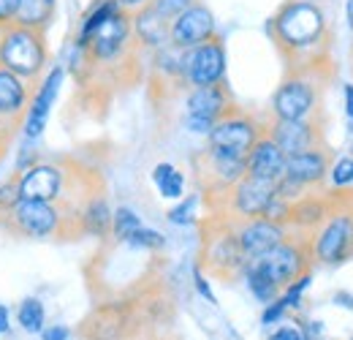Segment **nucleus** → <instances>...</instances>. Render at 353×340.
<instances>
[{
    "instance_id": "obj_15",
    "label": "nucleus",
    "mask_w": 353,
    "mask_h": 340,
    "mask_svg": "<svg viewBox=\"0 0 353 340\" xmlns=\"http://www.w3.org/2000/svg\"><path fill=\"white\" fill-rule=\"evenodd\" d=\"M274 188H277V182L245 174L231 191H225V210L236 220L261 218L266 213V207L272 205V199H274Z\"/></svg>"
},
{
    "instance_id": "obj_14",
    "label": "nucleus",
    "mask_w": 353,
    "mask_h": 340,
    "mask_svg": "<svg viewBox=\"0 0 353 340\" xmlns=\"http://www.w3.org/2000/svg\"><path fill=\"white\" fill-rule=\"evenodd\" d=\"M204 264L223 278H231V275L245 270L248 258L239 248V237H236L234 223H218L212 229V234L204 240Z\"/></svg>"
},
{
    "instance_id": "obj_2",
    "label": "nucleus",
    "mask_w": 353,
    "mask_h": 340,
    "mask_svg": "<svg viewBox=\"0 0 353 340\" xmlns=\"http://www.w3.org/2000/svg\"><path fill=\"white\" fill-rule=\"evenodd\" d=\"M0 229L19 240H65L74 232L82 234L79 215L63 210L57 202L19 199L8 213L0 215Z\"/></svg>"
},
{
    "instance_id": "obj_21",
    "label": "nucleus",
    "mask_w": 353,
    "mask_h": 340,
    "mask_svg": "<svg viewBox=\"0 0 353 340\" xmlns=\"http://www.w3.org/2000/svg\"><path fill=\"white\" fill-rule=\"evenodd\" d=\"M36 85H30L28 79L17 77L14 71L3 68L0 66V115L11 123H19L25 120V112L30 106V95H33Z\"/></svg>"
},
{
    "instance_id": "obj_37",
    "label": "nucleus",
    "mask_w": 353,
    "mask_h": 340,
    "mask_svg": "<svg viewBox=\"0 0 353 340\" xmlns=\"http://www.w3.org/2000/svg\"><path fill=\"white\" fill-rule=\"evenodd\" d=\"M285 305L280 302V299H272V302H266V310L261 313V321L264 324H274V321H280L283 316H285Z\"/></svg>"
},
{
    "instance_id": "obj_32",
    "label": "nucleus",
    "mask_w": 353,
    "mask_h": 340,
    "mask_svg": "<svg viewBox=\"0 0 353 340\" xmlns=\"http://www.w3.org/2000/svg\"><path fill=\"white\" fill-rule=\"evenodd\" d=\"M19 199H22V193H19V174L14 171L11 177L0 180V215L8 213Z\"/></svg>"
},
{
    "instance_id": "obj_26",
    "label": "nucleus",
    "mask_w": 353,
    "mask_h": 340,
    "mask_svg": "<svg viewBox=\"0 0 353 340\" xmlns=\"http://www.w3.org/2000/svg\"><path fill=\"white\" fill-rule=\"evenodd\" d=\"M54 17H57V0H19V11L14 22L46 33Z\"/></svg>"
},
{
    "instance_id": "obj_44",
    "label": "nucleus",
    "mask_w": 353,
    "mask_h": 340,
    "mask_svg": "<svg viewBox=\"0 0 353 340\" xmlns=\"http://www.w3.org/2000/svg\"><path fill=\"white\" fill-rule=\"evenodd\" d=\"M8 327H11V319H8V310L0 305V335H6L8 332Z\"/></svg>"
},
{
    "instance_id": "obj_5",
    "label": "nucleus",
    "mask_w": 353,
    "mask_h": 340,
    "mask_svg": "<svg viewBox=\"0 0 353 340\" xmlns=\"http://www.w3.org/2000/svg\"><path fill=\"white\" fill-rule=\"evenodd\" d=\"M131 11H114L88 41V68H109L120 63L133 46Z\"/></svg>"
},
{
    "instance_id": "obj_27",
    "label": "nucleus",
    "mask_w": 353,
    "mask_h": 340,
    "mask_svg": "<svg viewBox=\"0 0 353 340\" xmlns=\"http://www.w3.org/2000/svg\"><path fill=\"white\" fill-rule=\"evenodd\" d=\"M114 11H120V3H117V0H92V6L85 11V17H82V22H79V28H77L74 46L88 49V41L92 39V33H95Z\"/></svg>"
},
{
    "instance_id": "obj_42",
    "label": "nucleus",
    "mask_w": 353,
    "mask_h": 340,
    "mask_svg": "<svg viewBox=\"0 0 353 340\" xmlns=\"http://www.w3.org/2000/svg\"><path fill=\"white\" fill-rule=\"evenodd\" d=\"M117 3H120V8H123V11H139V8H144V6H150V3H152V0H117Z\"/></svg>"
},
{
    "instance_id": "obj_7",
    "label": "nucleus",
    "mask_w": 353,
    "mask_h": 340,
    "mask_svg": "<svg viewBox=\"0 0 353 340\" xmlns=\"http://www.w3.org/2000/svg\"><path fill=\"white\" fill-rule=\"evenodd\" d=\"M310 258H312V254H310V240H294L288 234L283 243H277L266 254L250 258L248 264L256 267V270H261L266 278L283 292L294 278H299L302 272H307Z\"/></svg>"
},
{
    "instance_id": "obj_29",
    "label": "nucleus",
    "mask_w": 353,
    "mask_h": 340,
    "mask_svg": "<svg viewBox=\"0 0 353 340\" xmlns=\"http://www.w3.org/2000/svg\"><path fill=\"white\" fill-rule=\"evenodd\" d=\"M17 321L25 332H41L46 327V310H44V302L36 297H28L19 302L17 308Z\"/></svg>"
},
{
    "instance_id": "obj_45",
    "label": "nucleus",
    "mask_w": 353,
    "mask_h": 340,
    "mask_svg": "<svg viewBox=\"0 0 353 340\" xmlns=\"http://www.w3.org/2000/svg\"><path fill=\"white\" fill-rule=\"evenodd\" d=\"M345 17H348V25H351V30H353V0L345 3Z\"/></svg>"
},
{
    "instance_id": "obj_13",
    "label": "nucleus",
    "mask_w": 353,
    "mask_h": 340,
    "mask_svg": "<svg viewBox=\"0 0 353 340\" xmlns=\"http://www.w3.org/2000/svg\"><path fill=\"white\" fill-rule=\"evenodd\" d=\"M63 79H65V66H49L46 74L39 79V85L30 95V106L25 112V120H22V131H25L28 142H33V139H39L44 133L49 115L54 109V101L60 95Z\"/></svg>"
},
{
    "instance_id": "obj_23",
    "label": "nucleus",
    "mask_w": 353,
    "mask_h": 340,
    "mask_svg": "<svg viewBox=\"0 0 353 340\" xmlns=\"http://www.w3.org/2000/svg\"><path fill=\"white\" fill-rule=\"evenodd\" d=\"M125 308L120 305H101L82 324V340H117L123 335Z\"/></svg>"
},
{
    "instance_id": "obj_41",
    "label": "nucleus",
    "mask_w": 353,
    "mask_h": 340,
    "mask_svg": "<svg viewBox=\"0 0 353 340\" xmlns=\"http://www.w3.org/2000/svg\"><path fill=\"white\" fill-rule=\"evenodd\" d=\"M269 340H305V335H302L296 327H280V330L272 332Z\"/></svg>"
},
{
    "instance_id": "obj_4",
    "label": "nucleus",
    "mask_w": 353,
    "mask_h": 340,
    "mask_svg": "<svg viewBox=\"0 0 353 340\" xmlns=\"http://www.w3.org/2000/svg\"><path fill=\"white\" fill-rule=\"evenodd\" d=\"M19 174V193L22 199H41L57 202L71 213H79L82 207L74 202L71 188L77 182V174L68 169V161H36L33 167L17 171Z\"/></svg>"
},
{
    "instance_id": "obj_30",
    "label": "nucleus",
    "mask_w": 353,
    "mask_h": 340,
    "mask_svg": "<svg viewBox=\"0 0 353 340\" xmlns=\"http://www.w3.org/2000/svg\"><path fill=\"white\" fill-rule=\"evenodd\" d=\"M136 229H141V218L131 207H120L112 213V234L117 243H128Z\"/></svg>"
},
{
    "instance_id": "obj_10",
    "label": "nucleus",
    "mask_w": 353,
    "mask_h": 340,
    "mask_svg": "<svg viewBox=\"0 0 353 340\" xmlns=\"http://www.w3.org/2000/svg\"><path fill=\"white\" fill-rule=\"evenodd\" d=\"M310 254L321 264H343L353 254V213H329L310 240Z\"/></svg>"
},
{
    "instance_id": "obj_12",
    "label": "nucleus",
    "mask_w": 353,
    "mask_h": 340,
    "mask_svg": "<svg viewBox=\"0 0 353 340\" xmlns=\"http://www.w3.org/2000/svg\"><path fill=\"white\" fill-rule=\"evenodd\" d=\"M215 36H218L215 14L207 3H199V0H193L185 11H179L169 22V44L176 49H193Z\"/></svg>"
},
{
    "instance_id": "obj_35",
    "label": "nucleus",
    "mask_w": 353,
    "mask_h": 340,
    "mask_svg": "<svg viewBox=\"0 0 353 340\" xmlns=\"http://www.w3.org/2000/svg\"><path fill=\"white\" fill-rule=\"evenodd\" d=\"M190 3H193V0H152L150 6H152L163 19H169V22H172L176 14H179V11H185Z\"/></svg>"
},
{
    "instance_id": "obj_36",
    "label": "nucleus",
    "mask_w": 353,
    "mask_h": 340,
    "mask_svg": "<svg viewBox=\"0 0 353 340\" xmlns=\"http://www.w3.org/2000/svg\"><path fill=\"white\" fill-rule=\"evenodd\" d=\"M19 123H11V120H6L3 115H0V158L8 153V144H11V139H14V133L19 131Z\"/></svg>"
},
{
    "instance_id": "obj_31",
    "label": "nucleus",
    "mask_w": 353,
    "mask_h": 340,
    "mask_svg": "<svg viewBox=\"0 0 353 340\" xmlns=\"http://www.w3.org/2000/svg\"><path fill=\"white\" fill-rule=\"evenodd\" d=\"M128 245H133V248H141V251H161V248L166 245V237H163L161 232H155V229L141 226V229H136V232L131 234Z\"/></svg>"
},
{
    "instance_id": "obj_3",
    "label": "nucleus",
    "mask_w": 353,
    "mask_h": 340,
    "mask_svg": "<svg viewBox=\"0 0 353 340\" xmlns=\"http://www.w3.org/2000/svg\"><path fill=\"white\" fill-rule=\"evenodd\" d=\"M0 66L28 79L30 85H39V79L49 68L46 33L17 22L0 28Z\"/></svg>"
},
{
    "instance_id": "obj_17",
    "label": "nucleus",
    "mask_w": 353,
    "mask_h": 340,
    "mask_svg": "<svg viewBox=\"0 0 353 340\" xmlns=\"http://www.w3.org/2000/svg\"><path fill=\"white\" fill-rule=\"evenodd\" d=\"M236 237H239V248L245 258H256L266 254L269 248H274L277 243H283L288 237V229L283 223H274L269 218H250V220H236Z\"/></svg>"
},
{
    "instance_id": "obj_8",
    "label": "nucleus",
    "mask_w": 353,
    "mask_h": 340,
    "mask_svg": "<svg viewBox=\"0 0 353 340\" xmlns=\"http://www.w3.org/2000/svg\"><path fill=\"white\" fill-rule=\"evenodd\" d=\"M236 106L231 101L228 87L223 85H204L193 87L185 98V128L190 133H201L207 136L212 126L223 120L225 115H231Z\"/></svg>"
},
{
    "instance_id": "obj_40",
    "label": "nucleus",
    "mask_w": 353,
    "mask_h": 340,
    "mask_svg": "<svg viewBox=\"0 0 353 340\" xmlns=\"http://www.w3.org/2000/svg\"><path fill=\"white\" fill-rule=\"evenodd\" d=\"M39 335H41V340H68L71 338V330L65 324H54V327H44Z\"/></svg>"
},
{
    "instance_id": "obj_33",
    "label": "nucleus",
    "mask_w": 353,
    "mask_h": 340,
    "mask_svg": "<svg viewBox=\"0 0 353 340\" xmlns=\"http://www.w3.org/2000/svg\"><path fill=\"white\" fill-rule=\"evenodd\" d=\"M329 180L334 188H343V185H351L353 182V158H340L334 164V169L329 171Z\"/></svg>"
},
{
    "instance_id": "obj_28",
    "label": "nucleus",
    "mask_w": 353,
    "mask_h": 340,
    "mask_svg": "<svg viewBox=\"0 0 353 340\" xmlns=\"http://www.w3.org/2000/svg\"><path fill=\"white\" fill-rule=\"evenodd\" d=\"M152 182H155L158 193L169 202H179L185 193V174L172 164H158L152 169Z\"/></svg>"
},
{
    "instance_id": "obj_25",
    "label": "nucleus",
    "mask_w": 353,
    "mask_h": 340,
    "mask_svg": "<svg viewBox=\"0 0 353 340\" xmlns=\"http://www.w3.org/2000/svg\"><path fill=\"white\" fill-rule=\"evenodd\" d=\"M326 205L323 199L318 196H310V193H302L296 202H291V210H288V218H285V229H296V232H310V229H318L323 220H326Z\"/></svg>"
},
{
    "instance_id": "obj_9",
    "label": "nucleus",
    "mask_w": 353,
    "mask_h": 340,
    "mask_svg": "<svg viewBox=\"0 0 353 340\" xmlns=\"http://www.w3.org/2000/svg\"><path fill=\"white\" fill-rule=\"evenodd\" d=\"M264 131L266 126H261L256 117L234 109L231 115H225L223 120H218L212 126V131L207 133V147L215 150V153H223V155L245 158Z\"/></svg>"
},
{
    "instance_id": "obj_11",
    "label": "nucleus",
    "mask_w": 353,
    "mask_h": 340,
    "mask_svg": "<svg viewBox=\"0 0 353 340\" xmlns=\"http://www.w3.org/2000/svg\"><path fill=\"white\" fill-rule=\"evenodd\" d=\"M225 66H228V57H225V46H223L221 36L199 44L193 49H185V57H182L185 85H221L225 79Z\"/></svg>"
},
{
    "instance_id": "obj_19",
    "label": "nucleus",
    "mask_w": 353,
    "mask_h": 340,
    "mask_svg": "<svg viewBox=\"0 0 353 340\" xmlns=\"http://www.w3.org/2000/svg\"><path fill=\"white\" fill-rule=\"evenodd\" d=\"M199 164H204V180L210 185V191H218V193H225L231 191L245 174H248V167H245V158H236V155H223V153H215V150H204Z\"/></svg>"
},
{
    "instance_id": "obj_18",
    "label": "nucleus",
    "mask_w": 353,
    "mask_h": 340,
    "mask_svg": "<svg viewBox=\"0 0 353 340\" xmlns=\"http://www.w3.org/2000/svg\"><path fill=\"white\" fill-rule=\"evenodd\" d=\"M329 174V155L323 147H312L296 155H285V180L299 185L302 191L318 188Z\"/></svg>"
},
{
    "instance_id": "obj_38",
    "label": "nucleus",
    "mask_w": 353,
    "mask_h": 340,
    "mask_svg": "<svg viewBox=\"0 0 353 340\" xmlns=\"http://www.w3.org/2000/svg\"><path fill=\"white\" fill-rule=\"evenodd\" d=\"M17 11H19V0H0V28L11 25L17 19Z\"/></svg>"
},
{
    "instance_id": "obj_16",
    "label": "nucleus",
    "mask_w": 353,
    "mask_h": 340,
    "mask_svg": "<svg viewBox=\"0 0 353 340\" xmlns=\"http://www.w3.org/2000/svg\"><path fill=\"white\" fill-rule=\"evenodd\" d=\"M266 136L285 155H296L312 147H321V128L312 117L310 120H272L266 126Z\"/></svg>"
},
{
    "instance_id": "obj_24",
    "label": "nucleus",
    "mask_w": 353,
    "mask_h": 340,
    "mask_svg": "<svg viewBox=\"0 0 353 340\" xmlns=\"http://www.w3.org/2000/svg\"><path fill=\"white\" fill-rule=\"evenodd\" d=\"M79 226H82V234L98 237V240L112 234V210L103 193H90L85 199L79 210Z\"/></svg>"
},
{
    "instance_id": "obj_22",
    "label": "nucleus",
    "mask_w": 353,
    "mask_h": 340,
    "mask_svg": "<svg viewBox=\"0 0 353 340\" xmlns=\"http://www.w3.org/2000/svg\"><path fill=\"white\" fill-rule=\"evenodd\" d=\"M133 41L150 52L169 46V19H163L152 6H144L131 14Z\"/></svg>"
},
{
    "instance_id": "obj_20",
    "label": "nucleus",
    "mask_w": 353,
    "mask_h": 340,
    "mask_svg": "<svg viewBox=\"0 0 353 340\" xmlns=\"http://www.w3.org/2000/svg\"><path fill=\"white\" fill-rule=\"evenodd\" d=\"M245 167H248V177H259V180L277 182L285 174V153L266 136L264 131L259 136V142L250 147V153L245 155Z\"/></svg>"
},
{
    "instance_id": "obj_39",
    "label": "nucleus",
    "mask_w": 353,
    "mask_h": 340,
    "mask_svg": "<svg viewBox=\"0 0 353 340\" xmlns=\"http://www.w3.org/2000/svg\"><path fill=\"white\" fill-rule=\"evenodd\" d=\"M193 281H196V289H199V294H201V297L207 299V302H212V305H215V302H218V299H215V292H212V289H210V281H207V278H204V272H201V270H199V267H196V270H193Z\"/></svg>"
},
{
    "instance_id": "obj_6",
    "label": "nucleus",
    "mask_w": 353,
    "mask_h": 340,
    "mask_svg": "<svg viewBox=\"0 0 353 340\" xmlns=\"http://www.w3.org/2000/svg\"><path fill=\"white\" fill-rule=\"evenodd\" d=\"M318 106L315 71H288V77L272 95L274 120H310Z\"/></svg>"
},
{
    "instance_id": "obj_1",
    "label": "nucleus",
    "mask_w": 353,
    "mask_h": 340,
    "mask_svg": "<svg viewBox=\"0 0 353 340\" xmlns=\"http://www.w3.org/2000/svg\"><path fill=\"white\" fill-rule=\"evenodd\" d=\"M269 33L291 71H312L326 52L329 19L315 0H285L269 22Z\"/></svg>"
},
{
    "instance_id": "obj_34",
    "label": "nucleus",
    "mask_w": 353,
    "mask_h": 340,
    "mask_svg": "<svg viewBox=\"0 0 353 340\" xmlns=\"http://www.w3.org/2000/svg\"><path fill=\"white\" fill-rule=\"evenodd\" d=\"M196 196H188L185 202H179L176 207L169 210V220L176 223V226H185V223H193V210H196Z\"/></svg>"
},
{
    "instance_id": "obj_43",
    "label": "nucleus",
    "mask_w": 353,
    "mask_h": 340,
    "mask_svg": "<svg viewBox=\"0 0 353 340\" xmlns=\"http://www.w3.org/2000/svg\"><path fill=\"white\" fill-rule=\"evenodd\" d=\"M345 115L353 120V85H345Z\"/></svg>"
}]
</instances>
